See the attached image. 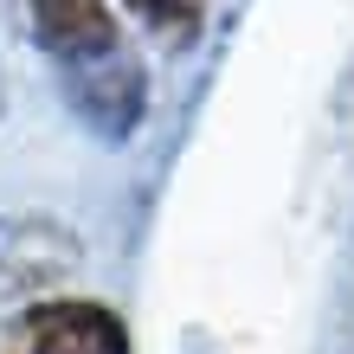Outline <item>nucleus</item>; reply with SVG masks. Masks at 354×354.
Listing matches in <instances>:
<instances>
[{"label":"nucleus","mask_w":354,"mask_h":354,"mask_svg":"<svg viewBox=\"0 0 354 354\" xmlns=\"http://www.w3.org/2000/svg\"><path fill=\"white\" fill-rule=\"evenodd\" d=\"M161 52H194L206 39V0H116Z\"/></svg>","instance_id":"4"},{"label":"nucleus","mask_w":354,"mask_h":354,"mask_svg":"<svg viewBox=\"0 0 354 354\" xmlns=\"http://www.w3.org/2000/svg\"><path fill=\"white\" fill-rule=\"evenodd\" d=\"M58 84H65V103L77 110V122L103 142H129L136 122L149 116V71L129 46L84 58V65H58Z\"/></svg>","instance_id":"2"},{"label":"nucleus","mask_w":354,"mask_h":354,"mask_svg":"<svg viewBox=\"0 0 354 354\" xmlns=\"http://www.w3.org/2000/svg\"><path fill=\"white\" fill-rule=\"evenodd\" d=\"M19 13H26L32 46L52 65H84V58H103L122 46L116 0H19Z\"/></svg>","instance_id":"3"},{"label":"nucleus","mask_w":354,"mask_h":354,"mask_svg":"<svg viewBox=\"0 0 354 354\" xmlns=\"http://www.w3.org/2000/svg\"><path fill=\"white\" fill-rule=\"evenodd\" d=\"M0 354H129V328L110 303L52 297L0 322Z\"/></svg>","instance_id":"1"}]
</instances>
